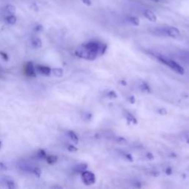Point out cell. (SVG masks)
Instances as JSON below:
<instances>
[{
  "instance_id": "obj_1",
  "label": "cell",
  "mask_w": 189,
  "mask_h": 189,
  "mask_svg": "<svg viewBox=\"0 0 189 189\" xmlns=\"http://www.w3.org/2000/svg\"><path fill=\"white\" fill-rule=\"evenodd\" d=\"M99 50H100V46L98 44L95 42H89L84 46L79 47L76 51V54L80 58L93 59L96 57Z\"/></svg>"
},
{
  "instance_id": "obj_2",
  "label": "cell",
  "mask_w": 189,
  "mask_h": 189,
  "mask_svg": "<svg viewBox=\"0 0 189 189\" xmlns=\"http://www.w3.org/2000/svg\"><path fill=\"white\" fill-rule=\"evenodd\" d=\"M160 32L163 35L170 36L172 38H178L180 36V32L177 28L174 27H166L160 29Z\"/></svg>"
},
{
  "instance_id": "obj_3",
  "label": "cell",
  "mask_w": 189,
  "mask_h": 189,
  "mask_svg": "<svg viewBox=\"0 0 189 189\" xmlns=\"http://www.w3.org/2000/svg\"><path fill=\"white\" fill-rule=\"evenodd\" d=\"M161 61L164 63V64H166L167 66L169 67L171 69H172V70L175 71L176 72L179 73V74H183L184 73L183 68H182L180 64H178L177 63L174 62V61L168 60V59H163V58H162Z\"/></svg>"
},
{
  "instance_id": "obj_4",
  "label": "cell",
  "mask_w": 189,
  "mask_h": 189,
  "mask_svg": "<svg viewBox=\"0 0 189 189\" xmlns=\"http://www.w3.org/2000/svg\"><path fill=\"white\" fill-rule=\"evenodd\" d=\"M24 72L29 77H32V78H35V77H36V68L35 67H34V64H32V62H29L25 64V67H24Z\"/></svg>"
},
{
  "instance_id": "obj_5",
  "label": "cell",
  "mask_w": 189,
  "mask_h": 189,
  "mask_svg": "<svg viewBox=\"0 0 189 189\" xmlns=\"http://www.w3.org/2000/svg\"><path fill=\"white\" fill-rule=\"evenodd\" d=\"M82 180L85 184L92 185L95 181V177L92 172H84L82 173Z\"/></svg>"
},
{
  "instance_id": "obj_6",
  "label": "cell",
  "mask_w": 189,
  "mask_h": 189,
  "mask_svg": "<svg viewBox=\"0 0 189 189\" xmlns=\"http://www.w3.org/2000/svg\"><path fill=\"white\" fill-rule=\"evenodd\" d=\"M144 16L148 20H149L150 22H156V20H157V16H156L155 14L154 13L153 11H150L149 9H146L143 12Z\"/></svg>"
},
{
  "instance_id": "obj_7",
  "label": "cell",
  "mask_w": 189,
  "mask_h": 189,
  "mask_svg": "<svg viewBox=\"0 0 189 189\" xmlns=\"http://www.w3.org/2000/svg\"><path fill=\"white\" fill-rule=\"evenodd\" d=\"M37 70L38 71V72L44 75V76H50V73L52 72L51 69L45 66H38Z\"/></svg>"
},
{
  "instance_id": "obj_8",
  "label": "cell",
  "mask_w": 189,
  "mask_h": 189,
  "mask_svg": "<svg viewBox=\"0 0 189 189\" xmlns=\"http://www.w3.org/2000/svg\"><path fill=\"white\" fill-rule=\"evenodd\" d=\"M31 44L34 48H41L42 47V42L39 38H34L31 41Z\"/></svg>"
},
{
  "instance_id": "obj_9",
  "label": "cell",
  "mask_w": 189,
  "mask_h": 189,
  "mask_svg": "<svg viewBox=\"0 0 189 189\" xmlns=\"http://www.w3.org/2000/svg\"><path fill=\"white\" fill-rule=\"evenodd\" d=\"M5 10L9 15H15L16 11V8L14 5H10L9 4V5H7L5 7Z\"/></svg>"
},
{
  "instance_id": "obj_10",
  "label": "cell",
  "mask_w": 189,
  "mask_h": 189,
  "mask_svg": "<svg viewBox=\"0 0 189 189\" xmlns=\"http://www.w3.org/2000/svg\"><path fill=\"white\" fill-rule=\"evenodd\" d=\"M46 162H47L48 164L50 165H52V164L56 163L58 160V158H57L56 156L55 155H47L46 157Z\"/></svg>"
},
{
  "instance_id": "obj_11",
  "label": "cell",
  "mask_w": 189,
  "mask_h": 189,
  "mask_svg": "<svg viewBox=\"0 0 189 189\" xmlns=\"http://www.w3.org/2000/svg\"><path fill=\"white\" fill-rule=\"evenodd\" d=\"M6 21H7L8 24H14L16 23L17 19H16V16L15 15H9L7 16V18H6Z\"/></svg>"
},
{
  "instance_id": "obj_12",
  "label": "cell",
  "mask_w": 189,
  "mask_h": 189,
  "mask_svg": "<svg viewBox=\"0 0 189 189\" xmlns=\"http://www.w3.org/2000/svg\"><path fill=\"white\" fill-rule=\"evenodd\" d=\"M5 184H6V186H7V188H8L13 189V188H16V187L15 182H14L12 180H11V179H7V180H5Z\"/></svg>"
},
{
  "instance_id": "obj_13",
  "label": "cell",
  "mask_w": 189,
  "mask_h": 189,
  "mask_svg": "<svg viewBox=\"0 0 189 189\" xmlns=\"http://www.w3.org/2000/svg\"><path fill=\"white\" fill-rule=\"evenodd\" d=\"M52 72L56 77H62L63 76V70L61 68H53L52 70Z\"/></svg>"
},
{
  "instance_id": "obj_14",
  "label": "cell",
  "mask_w": 189,
  "mask_h": 189,
  "mask_svg": "<svg viewBox=\"0 0 189 189\" xmlns=\"http://www.w3.org/2000/svg\"><path fill=\"white\" fill-rule=\"evenodd\" d=\"M37 156L38 158H40V159H46L47 157V153L45 152V151L43 149H40L38 150L37 152Z\"/></svg>"
},
{
  "instance_id": "obj_15",
  "label": "cell",
  "mask_w": 189,
  "mask_h": 189,
  "mask_svg": "<svg viewBox=\"0 0 189 189\" xmlns=\"http://www.w3.org/2000/svg\"><path fill=\"white\" fill-rule=\"evenodd\" d=\"M32 173L34 175L37 177H40L41 174H42V170H41L38 167H33Z\"/></svg>"
},
{
  "instance_id": "obj_16",
  "label": "cell",
  "mask_w": 189,
  "mask_h": 189,
  "mask_svg": "<svg viewBox=\"0 0 189 189\" xmlns=\"http://www.w3.org/2000/svg\"><path fill=\"white\" fill-rule=\"evenodd\" d=\"M69 136H70L71 140H72L73 142H75V143H78V137H77V135L74 132H69Z\"/></svg>"
},
{
  "instance_id": "obj_17",
  "label": "cell",
  "mask_w": 189,
  "mask_h": 189,
  "mask_svg": "<svg viewBox=\"0 0 189 189\" xmlns=\"http://www.w3.org/2000/svg\"><path fill=\"white\" fill-rule=\"evenodd\" d=\"M0 56H1L2 58V59L4 61H5V62H7V61H8V59H9V57H8L7 54L5 52L0 51Z\"/></svg>"
},
{
  "instance_id": "obj_18",
  "label": "cell",
  "mask_w": 189,
  "mask_h": 189,
  "mask_svg": "<svg viewBox=\"0 0 189 189\" xmlns=\"http://www.w3.org/2000/svg\"><path fill=\"white\" fill-rule=\"evenodd\" d=\"M130 22H132L133 24H136V25H137V24H139V19H137V18L136 17H130Z\"/></svg>"
},
{
  "instance_id": "obj_19",
  "label": "cell",
  "mask_w": 189,
  "mask_h": 189,
  "mask_svg": "<svg viewBox=\"0 0 189 189\" xmlns=\"http://www.w3.org/2000/svg\"><path fill=\"white\" fill-rule=\"evenodd\" d=\"M81 1L83 2V3L85 4V5L87 6H90L91 5V1L90 0H81Z\"/></svg>"
},
{
  "instance_id": "obj_20",
  "label": "cell",
  "mask_w": 189,
  "mask_h": 189,
  "mask_svg": "<svg viewBox=\"0 0 189 189\" xmlns=\"http://www.w3.org/2000/svg\"><path fill=\"white\" fill-rule=\"evenodd\" d=\"M77 170L78 171H80V172H82V171H84V169L85 168V166H84L83 165H78V166L76 167Z\"/></svg>"
},
{
  "instance_id": "obj_21",
  "label": "cell",
  "mask_w": 189,
  "mask_h": 189,
  "mask_svg": "<svg viewBox=\"0 0 189 189\" xmlns=\"http://www.w3.org/2000/svg\"><path fill=\"white\" fill-rule=\"evenodd\" d=\"M67 149H68L69 151H70V152H75V151H76V148H75L73 146H69Z\"/></svg>"
},
{
  "instance_id": "obj_22",
  "label": "cell",
  "mask_w": 189,
  "mask_h": 189,
  "mask_svg": "<svg viewBox=\"0 0 189 189\" xmlns=\"http://www.w3.org/2000/svg\"><path fill=\"white\" fill-rule=\"evenodd\" d=\"M42 30V25H38L36 27V31H41Z\"/></svg>"
},
{
  "instance_id": "obj_23",
  "label": "cell",
  "mask_w": 189,
  "mask_h": 189,
  "mask_svg": "<svg viewBox=\"0 0 189 189\" xmlns=\"http://www.w3.org/2000/svg\"><path fill=\"white\" fill-rule=\"evenodd\" d=\"M2 141H0V149L2 148Z\"/></svg>"
},
{
  "instance_id": "obj_24",
  "label": "cell",
  "mask_w": 189,
  "mask_h": 189,
  "mask_svg": "<svg viewBox=\"0 0 189 189\" xmlns=\"http://www.w3.org/2000/svg\"><path fill=\"white\" fill-rule=\"evenodd\" d=\"M154 2H158V0H154Z\"/></svg>"
}]
</instances>
